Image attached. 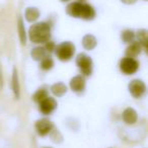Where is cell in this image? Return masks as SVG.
<instances>
[{
    "label": "cell",
    "instance_id": "obj_2",
    "mask_svg": "<svg viewBox=\"0 0 148 148\" xmlns=\"http://www.w3.org/2000/svg\"><path fill=\"white\" fill-rule=\"evenodd\" d=\"M55 53L61 61H69L75 53V46L71 42H63L55 48Z\"/></svg>",
    "mask_w": 148,
    "mask_h": 148
},
{
    "label": "cell",
    "instance_id": "obj_14",
    "mask_svg": "<svg viewBox=\"0 0 148 148\" xmlns=\"http://www.w3.org/2000/svg\"><path fill=\"white\" fill-rule=\"evenodd\" d=\"M25 17L27 21L29 23H34L40 17V11L36 7H29L25 11Z\"/></svg>",
    "mask_w": 148,
    "mask_h": 148
},
{
    "label": "cell",
    "instance_id": "obj_7",
    "mask_svg": "<svg viewBox=\"0 0 148 148\" xmlns=\"http://www.w3.org/2000/svg\"><path fill=\"white\" fill-rule=\"evenodd\" d=\"M40 111L41 113H43L44 115H50L51 113H53L57 108V101L53 99V97H49L45 99L43 101L39 103Z\"/></svg>",
    "mask_w": 148,
    "mask_h": 148
},
{
    "label": "cell",
    "instance_id": "obj_12",
    "mask_svg": "<svg viewBox=\"0 0 148 148\" xmlns=\"http://www.w3.org/2000/svg\"><path fill=\"white\" fill-rule=\"evenodd\" d=\"M97 45V38L92 35H85L82 38V46L85 50L87 51H91L93 50Z\"/></svg>",
    "mask_w": 148,
    "mask_h": 148
},
{
    "label": "cell",
    "instance_id": "obj_5",
    "mask_svg": "<svg viewBox=\"0 0 148 148\" xmlns=\"http://www.w3.org/2000/svg\"><path fill=\"white\" fill-rule=\"evenodd\" d=\"M128 89H129V92L132 97H135V99H138V97H141L145 93L146 85L140 79H134L129 83Z\"/></svg>",
    "mask_w": 148,
    "mask_h": 148
},
{
    "label": "cell",
    "instance_id": "obj_23",
    "mask_svg": "<svg viewBox=\"0 0 148 148\" xmlns=\"http://www.w3.org/2000/svg\"><path fill=\"white\" fill-rule=\"evenodd\" d=\"M55 48H56V45H55L54 42L48 41L45 43V47H44V49L46 50V52H53V51H55Z\"/></svg>",
    "mask_w": 148,
    "mask_h": 148
},
{
    "label": "cell",
    "instance_id": "obj_10",
    "mask_svg": "<svg viewBox=\"0 0 148 148\" xmlns=\"http://www.w3.org/2000/svg\"><path fill=\"white\" fill-rule=\"evenodd\" d=\"M122 119L127 125H133L137 122L138 120V114L132 108H127L122 114Z\"/></svg>",
    "mask_w": 148,
    "mask_h": 148
},
{
    "label": "cell",
    "instance_id": "obj_17",
    "mask_svg": "<svg viewBox=\"0 0 148 148\" xmlns=\"http://www.w3.org/2000/svg\"><path fill=\"white\" fill-rule=\"evenodd\" d=\"M51 91L54 95H56L58 97H61L67 91V86L63 82H57L51 86Z\"/></svg>",
    "mask_w": 148,
    "mask_h": 148
},
{
    "label": "cell",
    "instance_id": "obj_18",
    "mask_svg": "<svg viewBox=\"0 0 148 148\" xmlns=\"http://www.w3.org/2000/svg\"><path fill=\"white\" fill-rule=\"evenodd\" d=\"M17 31H18V37L21 40V45H25L27 43V32L25 29V25H23V21L21 16H18V21H17Z\"/></svg>",
    "mask_w": 148,
    "mask_h": 148
},
{
    "label": "cell",
    "instance_id": "obj_24",
    "mask_svg": "<svg viewBox=\"0 0 148 148\" xmlns=\"http://www.w3.org/2000/svg\"><path fill=\"white\" fill-rule=\"evenodd\" d=\"M51 133V138L53 141H55V139H58V143H60V142H62V136L60 135V133L58 131H56V130H53L52 129V131L50 132Z\"/></svg>",
    "mask_w": 148,
    "mask_h": 148
},
{
    "label": "cell",
    "instance_id": "obj_9",
    "mask_svg": "<svg viewBox=\"0 0 148 148\" xmlns=\"http://www.w3.org/2000/svg\"><path fill=\"white\" fill-rule=\"evenodd\" d=\"M70 88L74 91V92H81V91L84 90L85 88V79L81 75H77V76H74L71 79L69 83Z\"/></svg>",
    "mask_w": 148,
    "mask_h": 148
},
{
    "label": "cell",
    "instance_id": "obj_6",
    "mask_svg": "<svg viewBox=\"0 0 148 148\" xmlns=\"http://www.w3.org/2000/svg\"><path fill=\"white\" fill-rule=\"evenodd\" d=\"M53 127L54 126L52 122L48 119H41L36 123V130H37V133L40 136L48 135L52 131Z\"/></svg>",
    "mask_w": 148,
    "mask_h": 148
},
{
    "label": "cell",
    "instance_id": "obj_15",
    "mask_svg": "<svg viewBox=\"0 0 148 148\" xmlns=\"http://www.w3.org/2000/svg\"><path fill=\"white\" fill-rule=\"evenodd\" d=\"M95 17V11L93 9V7L89 4L84 3L83 4V9H82V13H81V17L80 18L85 19V21H91Z\"/></svg>",
    "mask_w": 148,
    "mask_h": 148
},
{
    "label": "cell",
    "instance_id": "obj_1",
    "mask_svg": "<svg viewBox=\"0 0 148 148\" xmlns=\"http://www.w3.org/2000/svg\"><path fill=\"white\" fill-rule=\"evenodd\" d=\"M29 37L32 43H46L51 39V27L47 23H37L29 27Z\"/></svg>",
    "mask_w": 148,
    "mask_h": 148
},
{
    "label": "cell",
    "instance_id": "obj_27",
    "mask_svg": "<svg viewBox=\"0 0 148 148\" xmlns=\"http://www.w3.org/2000/svg\"><path fill=\"white\" fill-rule=\"evenodd\" d=\"M62 2H68V1H70V0H61Z\"/></svg>",
    "mask_w": 148,
    "mask_h": 148
},
{
    "label": "cell",
    "instance_id": "obj_4",
    "mask_svg": "<svg viewBox=\"0 0 148 148\" xmlns=\"http://www.w3.org/2000/svg\"><path fill=\"white\" fill-rule=\"evenodd\" d=\"M138 68H139V63L134 58L125 57L120 61V69H121L122 73L126 74V75L134 74L138 70Z\"/></svg>",
    "mask_w": 148,
    "mask_h": 148
},
{
    "label": "cell",
    "instance_id": "obj_21",
    "mask_svg": "<svg viewBox=\"0 0 148 148\" xmlns=\"http://www.w3.org/2000/svg\"><path fill=\"white\" fill-rule=\"evenodd\" d=\"M47 97H48V91L44 88H41V89H39V90H37V92L33 95V101L40 103L45 99H47Z\"/></svg>",
    "mask_w": 148,
    "mask_h": 148
},
{
    "label": "cell",
    "instance_id": "obj_19",
    "mask_svg": "<svg viewBox=\"0 0 148 148\" xmlns=\"http://www.w3.org/2000/svg\"><path fill=\"white\" fill-rule=\"evenodd\" d=\"M31 56L35 61H41L46 57V50L43 47H36L32 50Z\"/></svg>",
    "mask_w": 148,
    "mask_h": 148
},
{
    "label": "cell",
    "instance_id": "obj_25",
    "mask_svg": "<svg viewBox=\"0 0 148 148\" xmlns=\"http://www.w3.org/2000/svg\"><path fill=\"white\" fill-rule=\"evenodd\" d=\"M122 2L125 3V4H134V3H136L138 1V0H121Z\"/></svg>",
    "mask_w": 148,
    "mask_h": 148
},
{
    "label": "cell",
    "instance_id": "obj_13",
    "mask_svg": "<svg viewBox=\"0 0 148 148\" xmlns=\"http://www.w3.org/2000/svg\"><path fill=\"white\" fill-rule=\"evenodd\" d=\"M11 86H12V90L14 93V97L16 99H19V79H18V73H17L16 68H13L12 72V79H11Z\"/></svg>",
    "mask_w": 148,
    "mask_h": 148
},
{
    "label": "cell",
    "instance_id": "obj_26",
    "mask_svg": "<svg viewBox=\"0 0 148 148\" xmlns=\"http://www.w3.org/2000/svg\"><path fill=\"white\" fill-rule=\"evenodd\" d=\"M2 84H3V79H2V77H1V73H0V88L2 87Z\"/></svg>",
    "mask_w": 148,
    "mask_h": 148
},
{
    "label": "cell",
    "instance_id": "obj_22",
    "mask_svg": "<svg viewBox=\"0 0 148 148\" xmlns=\"http://www.w3.org/2000/svg\"><path fill=\"white\" fill-rule=\"evenodd\" d=\"M54 66V61L51 57L46 56L43 60H41V69L43 70H50Z\"/></svg>",
    "mask_w": 148,
    "mask_h": 148
},
{
    "label": "cell",
    "instance_id": "obj_20",
    "mask_svg": "<svg viewBox=\"0 0 148 148\" xmlns=\"http://www.w3.org/2000/svg\"><path fill=\"white\" fill-rule=\"evenodd\" d=\"M121 38L124 43L131 44V43H133L134 39H135V33H134L132 29H125V31L122 32Z\"/></svg>",
    "mask_w": 148,
    "mask_h": 148
},
{
    "label": "cell",
    "instance_id": "obj_16",
    "mask_svg": "<svg viewBox=\"0 0 148 148\" xmlns=\"http://www.w3.org/2000/svg\"><path fill=\"white\" fill-rule=\"evenodd\" d=\"M135 38H137L138 43L142 46V48L147 50V44H148V32L146 29H139L137 34H135Z\"/></svg>",
    "mask_w": 148,
    "mask_h": 148
},
{
    "label": "cell",
    "instance_id": "obj_3",
    "mask_svg": "<svg viewBox=\"0 0 148 148\" xmlns=\"http://www.w3.org/2000/svg\"><path fill=\"white\" fill-rule=\"evenodd\" d=\"M76 64L83 75L89 76L92 73V60L88 55L84 53L78 54L76 57Z\"/></svg>",
    "mask_w": 148,
    "mask_h": 148
},
{
    "label": "cell",
    "instance_id": "obj_28",
    "mask_svg": "<svg viewBox=\"0 0 148 148\" xmlns=\"http://www.w3.org/2000/svg\"><path fill=\"white\" fill-rule=\"evenodd\" d=\"M79 2H84V1H86V0H78Z\"/></svg>",
    "mask_w": 148,
    "mask_h": 148
},
{
    "label": "cell",
    "instance_id": "obj_29",
    "mask_svg": "<svg viewBox=\"0 0 148 148\" xmlns=\"http://www.w3.org/2000/svg\"><path fill=\"white\" fill-rule=\"evenodd\" d=\"M44 148H52V147H44Z\"/></svg>",
    "mask_w": 148,
    "mask_h": 148
},
{
    "label": "cell",
    "instance_id": "obj_11",
    "mask_svg": "<svg viewBox=\"0 0 148 148\" xmlns=\"http://www.w3.org/2000/svg\"><path fill=\"white\" fill-rule=\"evenodd\" d=\"M141 50H142V46L138 42H133L126 49V57H129V58L137 57L141 53Z\"/></svg>",
    "mask_w": 148,
    "mask_h": 148
},
{
    "label": "cell",
    "instance_id": "obj_8",
    "mask_svg": "<svg viewBox=\"0 0 148 148\" xmlns=\"http://www.w3.org/2000/svg\"><path fill=\"white\" fill-rule=\"evenodd\" d=\"M83 2H72L66 7V13L72 17L80 18L83 9Z\"/></svg>",
    "mask_w": 148,
    "mask_h": 148
}]
</instances>
